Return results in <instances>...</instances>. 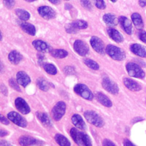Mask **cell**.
Wrapping results in <instances>:
<instances>
[{
    "label": "cell",
    "instance_id": "obj_27",
    "mask_svg": "<svg viewBox=\"0 0 146 146\" xmlns=\"http://www.w3.org/2000/svg\"><path fill=\"white\" fill-rule=\"evenodd\" d=\"M51 56L55 58H64L68 55V52L64 49H55L50 51Z\"/></svg>",
    "mask_w": 146,
    "mask_h": 146
},
{
    "label": "cell",
    "instance_id": "obj_24",
    "mask_svg": "<svg viewBox=\"0 0 146 146\" xmlns=\"http://www.w3.org/2000/svg\"><path fill=\"white\" fill-rule=\"evenodd\" d=\"M36 115L43 125L46 127H50L51 125V120L46 113L38 112L36 113Z\"/></svg>",
    "mask_w": 146,
    "mask_h": 146
},
{
    "label": "cell",
    "instance_id": "obj_14",
    "mask_svg": "<svg viewBox=\"0 0 146 146\" xmlns=\"http://www.w3.org/2000/svg\"><path fill=\"white\" fill-rule=\"evenodd\" d=\"M16 80L18 83L23 87L27 86L31 82L29 76L24 71H21L16 75Z\"/></svg>",
    "mask_w": 146,
    "mask_h": 146
},
{
    "label": "cell",
    "instance_id": "obj_50",
    "mask_svg": "<svg viewBox=\"0 0 146 146\" xmlns=\"http://www.w3.org/2000/svg\"><path fill=\"white\" fill-rule=\"evenodd\" d=\"M25 1H27V2H32L35 1H36V0H25Z\"/></svg>",
    "mask_w": 146,
    "mask_h": 146
},
{
    "label": "cell",
    "instance_id": "obj_13",
    "mask_svg": "<svg viewBox=\"0 0 146 146\" xmlns=\"http://www.w3.org/2000/svg\"><path fill=\"white\" fill-rule=\"evenodd\" d=\"M19 143L21 145H31L42 144H43V142L31 136H22L19 139Z\"/></svg>",
    "mask_w": 146,
    "mask_h": 146
},
{
    "label": "cell",
    "instance_id": "obj_48",
    "mask_svg": "<svg viewBox=\"0 0 146 146\" xmlns=\"http://www.w3.org/2000/svg\"><path fill=\"white\" fill-rule=\"evenodd\" d=\"M65 9H67V10H70L71 9V8L72 7V6L70 5V4H68V3H67V4H65Z\"/></svg>",
    "mask_w": 146,
    "mask_h": 146
},
{
    "label": "cell",
    "instance_id": "obj_53",
    "mask_svg": "<svg viewBox=\"0 0 146 146\" xmlns=\"http://www.w3.org/2000/svg\"><path fill=\"white\" fill-rule=\"evenodd\" d=\"M65 1H69V0H65Z\"/></svg>",
    "mask_w": 146,
    "mask_h": 146
},
{
    "label": "cell",
    "instance_id": "obj_4",
    "mask_svg": "<svg viewBox=\"0 0 146 146\" xmlns=\"http://www.w3.org/2000/svg\"><path fill=\"white\" fill-rule=\"evenodd\" d=\"M74 90L75 93L85 99L91 100L94 98V95L91 91L87 86L83 84L79 83L76 84L74 86Z\"/></svg>",
    "mask_w": 146,
    "mask_h": 146
},
{
    "label": "cell",
    "instance_id": "obj_43",
    "mask_svg": "<svg viewBox=\"0 0 146 146\" xmlns=\"http://www.w3.org/2000/svg\"><path fill=\"white\" fill-rule=\"evenodd\" d=\"M11 144L9 143V142H7L6 140H0V145H5V146H7V145H10Z\"/></svg>",
    "mask_w": 146,
    "mask_h": 146
},
{
    "label": "cell",
    "instance_id": "obj_6",
    "mask_svg": "<svg viewBox=\"0 0 146 146\" xmlns=\"http://www.w3.org/2000/svg\"><path fill=\"white\" fill-rule=\"evenodd\" d=\"M66 106L64 102L62 101L58 102L52 109V116L54 119L58 121L62 119L65 113Z\"/></svg>",
    "mask_w": 146,
    "mask_h": 146
},
{
    "label": "cell",
    "instance_id": "obj_5",
    "mask_svg": "<svg viewBox=\"0 0 146 146\" xmlns=\"http://www.w3.org/2000/svg\"><path fill=\"white\" fill-rule=\"evenodd\" d=\"M126 70L131 76L143 78L145 76V73L141 67L134 63L130 62L127 63L126 65Z\"/></svg>",
    "mask_w": 146,
    "mask_h": 146
},
{
    "label": "cell",
    "instance_id": "obj_15",
    "mask_svg": "<svg viewBox=\"0 0 146 146\" xmlns=\"http://www.w3.org/2000/svg\"><path fill=\"white\" fill-rule=\"evenodd\" d=\"M118 21L125 32L128 34H131L132 32V26L131 21L124 16L120 17Z\"/></svg>",
    "mask_w": 146,
    "mask_h": 146
},
{
    "label": "cell",
    "instance_id": "obj_32",
    "mask_svg": "<svg viewBox=\"0 0 146 146\" xmlns=\"http://www.w3.org/2000/svg\"><path fill=\"white\" fill-rule=\"evenodd\" d=\"M43 67L45 71L50 75H55L57 73L56 67L51 63H44Z\"/></svg>",
    "mask_w": 146,
    "mask_h": 146
},
{
    "label": "cell",
    "instance_id": "obj_51",
    "mask_svg": "<svg viewBox=\"0 0 146 146\" xmlns=\"http://www.w3.org/2000/svg\"><path fill=\"white\" fill-rule=\"evenodd\" d=\"M2 35L1 32V31H0V40H2Z\"/></svg>",
    "mask_w": 146,
    "mask_h": 146
},
{
    "label": "cell",
    "instance_id": "obj_42",
    "mask_svg": "<svg viewBox=\"0 0 146 146\" xmlns=\"http://www.w3.org/2000/svg\"><path fill=\"white\" fill-rule=\"evenodd\" d=\"M8 135V132L4 129H0V137H3Z\"/></svg>",
    "mask_w": 146,
    "mask_h": 146
},
{
    "label": "cell",
    "instance_id": "obj_38",
    "mask_svg": "<svg viewBox=\"0 0 146 146\" xmlns=\"http://www.w3.org/2000/svg\"><path fill=\"white\" fill-rule=\"evenodd\" d=\"M139 39L144 43H146V32L143 30H141L139 33Z\"/></svg>",
    "mask_w": 146,
    "mask_h": 146
},
{
    "label": "cell",
    "instance_id": "obj_30",
    "mask_svg": "<svg viewBox=\"0 0 146 146\" xmlns=\"http://www.w3.org/2000/svg\"><path fill=\"white\" fill-rule=\"evenodd\" d=\"M36 84L38 88L43 91H47L49 89V83L42 78H39L37 79Z\"/></svg>",
    "mask_w": 146,
    "mask_h": 146
},
{
    "label": "cell",
    "instance_id": "obj_52",
    "mask_svg": "<svg viewBox=\"0 0 146 146\" xmlns=\"http://www.w3.org/2000/svg\"><path fill=\"white\" fill-rule=\"evenodd\" d=\"M112 2H115L117 0H111Z\"/></svg>",
    "mask_w": 146,
    "mask_h": 146
},
{
    "label": "cell",
    "instance_id": "obj_8",
    "mask_svg": "<svg viewBox=\"0 0 146 146\" xmlns=\"http://www.w3.org/2000/svg\"><path fill=\"white\" fill-rule=\"evenodd\" d=\"M75 51L80 56H86L89 52L88 45L81 40H76L74 43Z\"/></svg>",
    "mask_w": 146,
    "mask_h": 146
},
{
    "label": "cell",
    "instance_id": "obj_17",
    "mask_svg": "<svg viewBox=\"0 0 146 146\" xmlns=\"http://www.w3.org/2000/svg\"><path fill=\"white\" fill-rule=\"evenodd\" d=\"M71 120L73 124L78 128L85 130L86 129V125L82 117L78 114H74L71 117Z\"/></svg>",
    "mask_w": 146,
    "mask_h": 146
},
{
    "label": "cell",
    "instance_id": "obj_41",
    "mask_svg": "<svg viewBox=\"0 0 146 146\" xmlns=\"http://www.w3.org/2000/svg\"><path fill=\"white\" fill-rule=\"evenodd\" d=\"M103 145L110 146V145H115V144L108 139H105L103 141Z\"/></svg>",
    "mask_w": 146,
    "mask_h": 146
},
{
    "label": "cell",
    "instance_id": "obj_28",
    "mask_svg": "<svg viewBox=\"0 0 146 146\" xmlns=\"http://www.w3.org/2000/svg\"><path fill=\"white\" fill-rule=\"evenodd\" d=\"M55 140L56 142L61 146H69L71 145L69 140L64 136L59 133L55 135Z\"/></svg>",
    "mask_w": 146,
    "mask_h": 146
},
{
    "label": "cell",
    "instance_id": "obj_34",
    "mask_svg": "<svg viewBox=\"0 0 146 146\" xmlns=\"http://www.w3.org/2000/svg\"><path fill=\"white\" fill-rule=\"evenodd\" d=\"M9 85L12 87L13 88L14 90L20 92L21 91V88H19V86H18V83L17 82H15V80L14 79H10L9 81Z\"/></svg>",
    "mask_w": 146,
    "mask_h": 146
},
{
    "label": "cell",
    "instance_id": "obj_49",
    "mask_svg": "<svg viewBox=\"0 0 146 146\" xmlns=\"http://www.w3.org/2000/svg\"><path fill=\"white\" fill-rule=\"evenodd\" d=\"M51 3H54V4H56L58 3L60 0H48Z\"/></svg>",
    "mask_w": 146,
    "mask_h": 146
},
{
    "label": "cell",
    "instance_id": "obj_35",
    "mask_svg": "<svg viewBox=\"0 0 146 146\" xmlns=\"http://www.w3.org/2000/svg\"><path fill=\"white\" fill-rule=\"evenodd\" d=\"M95 6L99 9H104L106 8V4L103 0H94Z\"/></svg>",
    "mask_w": 146,
    "mask_h": 146
},
{
    "label": "cell",
    "instance_id": "obj_11",
    "mask_svg": "<svg viewBox=\"0 0 146 146\" xmlns=\"http://www.w3.org/2000/svg\"><path fill=\"white\" fill-rule=\"evenodd\" d=\"M90 43L92 48L98 53L100 54H104L105 48L103 41L98 37L93 36L90 39Z\"/></svg>",
    "mask_w": 146,
    "mask_h": 146
},
{
    "label": "cell",
    "instance_id": "obj_44",
    "mask_svg": "<svg viewBox=\"0 0 146 146\" xmlns=\"http://www.w3.org/2000/svg\"><path fill=\"white\" fill-rule=\"evenodd\" d=\"M123 144L125 146H129V145H133V144L129 140H125L124 141Z\"/></svg>",
    "mask_w": 146,
    "mask_h": 146
},
{
    "label": "cell",
    "instance_id": "obj_23",
    "mask_svg": "<svg viewBox=\"0 0 146 146\" xmlns=\"http://www.w3.org/2000/svg\"><path fill=\"white\" fill-rule=\"evenodd\" d=\"M131 18L133 22V23L134 24L135 26L136 29L139 30H141L143 27V22L141 18V15L137 13H135L132 14L131 15Z\"/></svg>",
    "mask_w": 146,
    "mask_h": 146
},
{
    "label": "cell",
    "instance_id": "obj_16",
    "mask_svg": "<svg viewBox=\"0 0 146 146\" xmlns=\"http://www.w3.org/2000/svg\"><path fill=\"white\" fill-rule=\"evenodd\" d=\"M34 48L41 52H50V46L45 42L42 40H35L32 43Z\"/></svg>",
    "mask_w": 146,
    "mask_h": 146
},
{
    "label": "cell",
    "instance_id": "obj_10",
    "mask_svg": "<svg viewBox=\"0 0 146 146\" xmlns=\"http://www.w3.org/2000/svg\"><path fill=\"white\" fill-rule=\"evenodd\" d=\"M39 15L45 19H51L54 18L56 15L55 11L50 7L47 6H40L38 9Z\"/></svg>",
    "mask_w": 146,
    "mask_h": 146
},
{
    "label": "cell",
    "instance_id": "obj_1",
    "mask_svg": "<svg viewBox=\"0 0 146 146\" xmlns=\"http://www.w3.org/2000/svg\"><path fill=\"white\" fill-rule=\"evenodd\" d=\"M73 140L78 145L81 146H90L92 145L90 137L85 133L81 132L75 128H72L70 132Z\"/></svg>",
    "mask_w": 146,
    "mask_h": 146
},
{
    "label": "cell",
    "instance_id": "obj_26",
    "mask_svg": "<svg viewBox=\"0 0 146 146\" xmlns=\"http://www.w3.org/2000/svg\"><path fill=\"white\" fill-rule=\"evenodd\" d=\"M103 19L104 22L109 26H114L117 23V20L116 17L112 14L107 13L104 14L103 15Z\"/></svg>",
    "mask_w": 146,
    "mask_h": 146
},
{
    "label": "cell",
    "instance_id": "obj_29",
    "mask_svg": "<svg viewBox=\"0 0 146 146\" xmlns=\"http://www.w3.org/2000/svg\"><path fill=\"white\" fill-rule=\"evenodd\" d=\"M15 12L18 18L22 21H27L30 17V13L22 9H17Z\"/></svg>",
    "mask_w": 146,
    "mask_h": 146
},
{
    "label": "cell",
    "instance_id": "obj_3",
    "mask_svg": "<svg viewBox=\"0 0 146 146\" xmlns=\"http://www.w3.org/2000/svg\"><path fill=\"white\" fill-rule=\"evenodd\" d=\"M86 119L90 123L98 127H102L104 125V121L102 117L95 111H87L84 113Z\"/></svg>",
    "mask_w": 146,
    "mask_h": 146
},
{
    "label": "cell",
    "instance_id": "obj_40",
    "mask_svg": "<svg viewBox=\"0 0 146 146\" xmlns=\"http://www.w3.org/2000/svg\"><path fill=\"white\" fill-rule=\"evenodd\" d=\"M0 122L5 125H8L9 124V121L8 119H7L5 116H4L1 113H0Z\"/></svg>",
    "mask_w": 146,
    "mask_h": 146
},
{
    "label": "cell",
    "instance_id": "obj_33",
    "mask_svg": "<svg viewBox=\"0 0 146 146\" xmlns=\"http://www.w3.org/2000/svg\"><path fill=\"white\" fill-rule=\"evenodd\" d=\"M84 63L86 66H87L88 67L94 70H97L99 69V66L98 64L95 62L94 60L90 59H85L84 60Z\"/></svg>",
    "mask_w": 146,
    "mask_h": 146
},
{
    "label": "cell",
    "instance_id": "obj_2",
    "mask_svg": "<svg viewBox=\"0 0 146 146\" xmlns=\"http://www.w3.org/2000/svg\"><path fill=\"white\" fill-rule=\"evenodd\" d=\"M106 51L112 59L116 60H123L125 58V54L122 49L112 44L106 47Z\"/></svg>",
    "mask_w": 146,
    "mask_h": 146
},
{
    "label": "cell",
    "instance_id": "obj_9",
    "mask_svg": "<svg viewBox=\"0 0 146 146\" xmlns=\"http://www.w3.org/2000/svg\"><path fill=\"white\" fill-rule=\"evenodd\" d=\"M103 87L108 92L112 94H116L119 92L117 84L107 77H104L102 80Z\"/></svg>",
    "mask_w": 146,
    "mask_h": 146
},
{
    "label": "cell",
    "instance_id": "obj_18",
    "mask_svg": "<svg viewBox=\"0 0 146 146\" xmlns=\"http://www.w3.org/2000/svg\"><path fill=\"white\" fill-rule=\"evenodd\" d=\"M123 83L124 85L131 91H138L141 90L140 86L136 81L131 79L125 78L123 79Z\"/></svg>",
    "mask_w": 146,
    "mask_h": 146
},
{
    "label": "cell",
    "instance_id": "obj_45",
    "mask_svg": "<svg viewBox=\"0 0 146 146\" xmlns=\"http://www.w3.org/2000/svg\"><path fill=\"white\" fill-rule=\"evenodd\" d=\"M139 3L140 6L144 7L146 6V0H139Z\"/></svg>",
    "mask_w": 146,
    "mask_h": 146
},
{
    "label": "cell",
    "instance_id": "obj_36",
    "mask_svg": "<svg viewBox=\"0 0 146 146\" xmlns=\"http://www.w3.org/2000/svg\"><path fill=\"white\" fill-rule=\"evenodd\" d=\"M3 3L5 6L9 9L13 8L15 5L14 0H3Z\"/></svg>",
    "mask_w": 146,
    "mask_h": 146
},
{
    "label": "cell",
    "instance_id": "obj_22",
    "mask_svg": "<svg viewBox=\"0 0 146 146\" xmlns=\"http://www.w3.org/2000/svg\"><path fill=\"white\" fill-rule=\"evenodd\" d=\"M96 98L98 101L103 106L107 107H110L112 106V102L111 100L103 94L101 92H97L96 94Z\"/></svg>",
    "mask_w": 146,
    "mask_h": 146
},
{
    "label": "cell",
    "instance_id": "obj_39",
    "mask_svg": "<svg viewBox=\"0 0 146 146\" xmlns=\"http://www.w3.org/2000/svg\"><path fill=\"white\" fill-rule=\"evenodd\" d=\"M66 31H67V33H75L76 32L77 30L74 28L72 25L70 23L67 26V27H66Z\"/></svg>",
    "mask_w": 146,
    "mask_h": 146
},
{
    "label": "cell",
    "instance_id": "obj_20",
    "mask_svg": "<svg viewBox=\"0 0 146 146\" xmlns=\"http://www.w3.org/2000/svg\"><path fill=\"white\" fill-rule=\"evenodd\" d=\"M8 59L11 63L14 64H17L22 59V55L18 51L16 50H13L9 53Z\"/></svg>",
    "mask_w": 146,
    "mask_h": 146
},
{
    "label": "cell",
    "instance_id": "obj_47",
    "mask_svg": "<svg viewBox=\"0 0 146 146\" xmlns=\"http://www.w3.org/2000/svg\"><path fill=\"white\" fill-rule=\"evenodd\" d=\"M3 69H4L3 65L2 63L1 62V61L0 60V73H1V72H3Z\"/></svg>",
    "mask_w": 146,
    "mask_h": 146
},
{
    "label": "cell",
    "instance_id": "obj_19",
    "mask_svg": "<svg viewBox=\"0 0 146 146\" xmlns=\"http://www.w3.org/2000/svg\"><path fill=\"white\" fill-rule=\"evenodd\" d=\"M130 49L131 51L137 56L140 57H146L145 48L139 44H133L131 46Z\"/></svg>",
    "mask_w": 146,
    "mask_h": 146
},
{
    "label": "cell",
    "instance_id": "obj_21",
    "mask_svg": "<svg viewBox=\"0 0 146 146\" xmlns=\"http://www.w3.org/2000/svg\"><path fill=\"white\" fill-rule=\"evenodd\" d=\"M107 32L110 37L116 42L119 43V42H121L123 40V36L116 30L112 28H110L108 29Z\"/></svg>",
    "mask_w": 146,
    "mask_h": 146
},
{
    "label": "cell",
    "instance_id": "obj_25",
    "mask_svg": "<svg viewBox=\"0 0 146 146\" xmlns=\"http://www.w3.org/2000/svg\"><path fill=\"white\" fill-rule=\"evenodd\" d=\"M22 29L27 34L31 35H35L36 34V29L35 26L27 22H23L21 24Z\"/></svg>",
    "mask_w": 146,
    "mask_h": 146
},
{
    "label": "cell",
    "instance_id": "obj_12",
    "mask_svg": "<svg viewBox=\"0 0 146 146\" xmlns=\"http://www.w3.org/2000/svg\"><path fill=\"white\" fill-rule=\"evenodd\" d=\"M16 108L22 114H27L30 112V108L26 102L22 98H17L15 100Z\"/></svg>",
    "mask_w": 146,
    "mask_h": 146
},
{
    "label": "cell",
    "instance_id": "obj_46",
    "mask_svg": "<svg viewBox=\"0 0 146 146\" xmlns=\"http://www.w3.org/2000/svg\"><path fill=\"white\" fill-rule=\"evenodd\" d=\"M4 88V86L3 85H2V86H1V91H2V92L5 95H6L7 94V89L6 88V87H5V89H3Z\"/></svg>",
    "mask_w": 146,
    "mask_h": 146
},
{
    "label": "cell",
    "instance_id": "obj_31",
    "mask_svg": "<svg viewBox=\"0 0 146 146\" xmlns=\"http://www.w3.org/2000/svg\"><path fill=\"white\" fill-rule=\"evenodd\" d=\"M71 24L76 30L84 29H86L88 26L87 22L83 20H79V19L75 20V21H73Z\"/></svg>",
    "mask_w": 146,
    "mask_h": 146
},
{
    "label": "cell",
    "instance_id": "obj_7",
    "mask_svg": "<svg viewBox=\"0 0 146 146\" xmlns=\"http://www.w3.org/2000/svg\"><path fill=\"white\" fill-rule=\"evenodd\" d=\"M7 117L13 123L19 127H25L27 125L26 120L18 112L14 111L10 112L7 114Z\"/></svg>",
    "mask_w": 146,
    "mask_h": 146
},
{
    "label": "cell",
    "instance_id": "obj_37",
    "mask_svg": "<svg viewBox=\"0 0 146 146\" xmlns=\"http://www.w3.org/2000/svg\"><path fill=\"white\" fill-rule=\"evenodd\" d=\"M81 5L85 9L90 10L92 7L91 3L90 0H80Z\"/></svg>",
    "mask_w": 146,
    "mask_h": 146
}]
</instances>
